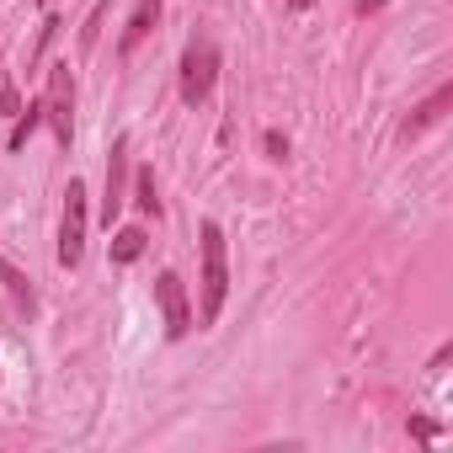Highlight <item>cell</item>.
<instances>
[{"label": "cell", "instance_id": "obj_12", "mask_svg": "<svg viewBox=\"0 0 453 453\" xmlns=\"http://www.w3.org/2000/svg\"><path fill=\"white\" fill-rule=\"evenodd\" d=\"M43 123V102H33V107H22L17 112V123H12V134H6V150H27V139H33V128Z\"/></svg>", "mask_w": 453, "mask_h": 453}, {"label": "cell", "instance_id": "obj_8", "mask_svg": "<svg viewBox=\"0 0 453 453\" xmlns=\"http://www.w3.org/2000/svg\"><path fill=\"white\" fill-rule=\"evenodd\" d=\"M448 107H453V81H442V86H437V91H432V96H426L416 112H411L405 134H411V139H416V134H426L432 123H442V118H448Z\"/></svg>", "mask_w": 453, "mask_h": 453}, {"label": "cell", "instance_id": "obj_9", "mask_svg": "<svg viewBox=\"0 0 453 453\" xmlns=\"http://www.w3.org/2000/svg\"><path fill=\"white\" fill-rule=\"evenodd\" d=\"M144 246H150V235L139 230V224H123V230L112 235V262H118V267H134V262L144 257Z\"/></svg>", "mask_w": 453, "mask_h": 453}, {"label": "cell", "instance_id": "obj_2", "mask_svg": "<svg viewBox=\"0 0 453 453\" xmlns=\"http://www.w3.org/2000/svg\"><path fill=\"white\" fill-rule=\"evenodd\" d=\"M86 230H91V192L81 176L65 187V213H59V267H81L86 257Z\"/></svg>", "mask_w": 453, "mask_h": 453}, {"label": "cell", "instance_id": "obj_14", "mask_svg": "<svg viewBox=\"0 0 453 453\" xmlns=\"http://www.w3.org/2000/svg\"><path fill=\"white\" fill-rule=\"evenodd\" d=\"M267 160H288V134H278V128H267Z\"/></svg>", "mask_w": 453, "mask_h": 453}, {"label": "cell", "instance_id": "obj_7", "mask_svg": "<svg viewBox=\"0 0 453 453\" xmlns=\"http://www.w3.org/2000/svg\"><path fill=\"white\" fill-rule=\"evenodd\" d=\"M160 6H165V0H139V6H134V17H128V27L118 33V54L128 59L150 33H155V22H160Z\"/></svg>", "mask_w": 453, "mask_h": 453}, {"label": "cell", "instance_id": "obj_1", "mask_svg": "<svg viewBox=\"0 0 453 453\" xmlns=\"http://www.w3.org/2000/svg\"><path fill=\"white\" fill-rule=\"evenodd\" d=\"M197 257H203V283H197V326H213L224 299H230V251H224V230L213 219L197 224Z\"/></svg>", "mask_w": 453, "mask_h": 453}, {"label": "cell", "instance_id": "obj_4", "mask_svg": "<svg viewBox=\"0 0 453 453\" xmlns=\"http://www.w3.org/2000/svg\"><path fill=\"white\" fill-rule=\"evenodd\" d=\"M43 123L54 128L59 150H70L75 139V75H70V59H59L49 70V86H43Z\"/></svg>", "mask_w": 453, "mask_h": 453}, {"label": "cell", "instance_id": "obj_11", "mask_svg": "<svg viewBox=\"0 0 453 453\" xmlns=\"http://www.w3.org/2000/svg\"><path fill=\"white\" fill-rule=\"evenodd\" d=\"M0 283H6V294H12L17 304H27V310L38 304V294H33V278H27V273L12 262V257H0Z\"/></svg>", "mask_w": 453, "mask_h": 453}, {"label": "cell", "instance_id": "obj_13", "mask_svg": "<svg viewBox=\"0 0 453 453\" xmlns=\"http://www.w3.org/2000/svg\"><path fill=\"white\" fill-rule=\"evenodd\" d=\"M107 6H112V0H96V6H91V17H86V27H81V54H91V49H96V38H102V17H107Z\"/></svg>", "mask_w": 453, "mask_h": 453}, {"label": "cell", "instance_id": "obj_6", "mask_svg": "<svg viewBox=\"0 0 453 453\" xmlns=\"http://www.w3.org/2000/svg\"><path fill=\"white\" fill-rule=\"evenodd\" d=\"M155 304H160V320H165V336L171 342H181L187 331H192V299H187V283L165 267L160 278H155Z\"/></svg>", "mask_w": 453, "mask_h": 453}, {"label": "cell", "instance_id": "obj_16", "mask_svg": "<svg viewBox=\"0 0 453 453\" xmlns=\"http://www.w3.org/2000/svg\"><path fill=\"white\" fill-rule=\"evenodd\" d=\"M373 6H384V0H357V12H373Z\"/></svg>", "mask_w": 453, "mask_h": 453}, {"label": "cell", "instance_id": "obj_3", "mask_svg": "<svg viewBox=\"0 0 453 453\" xmlns=\"http://www.w3.org/2000/svg\"><path fill=\"white\" fill-rule=\"evenodd\" d=\"M213 81H219V43L208 33H197L181 49V102L187 107H203L213 96Z\"/></svg>", "mask_w": 453, "mask_h": 453}, {"label": "cell", "instance_id": "obj_5", "mask_svg": "<svg viewBox=\"0 0 453 453\" xmlns=\"http://www.w3.org/2000/svg\"><path fill=\"white\" fill-rule=\"evenodd\" d=\"M134 150H128V139L118 134L112 139V150H107V187H102V224L112 230L118 224V213L128 208V181H134V160H128Z\"/></svg>", "mask_w": 453, "mask_h": 453}, {"label": "cell", "instance_id": "obj_15", "mask_svg": "<svg viewBox=\"0 0 453 453\" xmlns=\"http://www.w3.org/2000/svg\"><path fill=\"white\" fill-rule=\"evenodd\" d=\"M0 112H6V118H17V112H22V96H17V81H6V86H0Z\"/></svg>", "mask_w": 453, "mask_h": 453}, {"label": "cell", "instance_id": "obj_17", "mask_svg": "<svg viewBox=\"0 0 453 453\" xmlns=\"http://www.w3.org/2000/svg\"><path fill=\"white\" fill-rule=\"evenodd\" d=\"M304 6H315V0H288V12H304Z\"/></svg>", "mask_w": 453, "mask_h": 453}, {"label": "cell", "instance_id": "obj_10", "mask_svg": "<svg viewBox=\"0 0 453 453\" xmlns=\"http://www.w3.org/2000/svg\"><path fill=\"white\" fill-rule=\"evenodd\" d=\"M128 197H134V208H139L144 219H160V192H155V171H134V181H128Z\"/></svg>", "mask_w": 453, "mask_h": 453}]
</instances>
